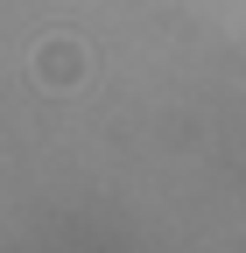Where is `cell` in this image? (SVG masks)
I'll list each match as a JSON object with an SVG mask.
<instances>
[{"mask_svg":"<svg viewBox=\"0 0 246 253\" xmlns=\"http://www.w3.org/2000/svg\"><path fill=\"white\" fill-rule=\"evenodd\" d=\"M84 71H91V56H84V42H78V36H42V42H36V56H28V78H36L42 91H78V84H84Z\"/></svg>","mask_w":246,"mask_h":253,"instance_id":"6da1fadb","label":"cell"}]
</instances>
